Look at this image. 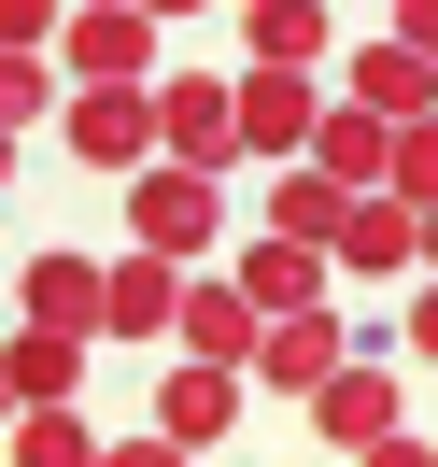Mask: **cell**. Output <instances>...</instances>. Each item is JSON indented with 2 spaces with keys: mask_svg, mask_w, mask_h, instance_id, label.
Wrapping results in <instances>:
<instances>
[{
  "mask_svg": "<svg viewBox=\"0 0 438 467\" xmlns=\"http://www.w3.org/2000/svg\"><path fill=\"white\" fill-rule=\"evenodd\" d=\"M212 241H227V184H212V171H142V184H127V255L199 269Z\"/></svg>",
  "mask_w": 438,
  "mask_h": 467,
  "instance_id": "cell-1",
  "label": "cell"
},
{
  "mask_svg": "<svg viewBox=\"0 0 438 467\" xmlns=\"http://www.w3.org/2000/svg\"><path fill=\"white\" fill-rule=\"evenodd\" d=\"M57 142L86 156V171H114V184L170 171V128H156V86H86V99L57 114Z\"/></svg>",
  "mask_w": 438,
  "mask_h": 467,
  "instance_id": "cell-2",
  "label": "cell"
},
{
  "mask_svg": "<svg viewBox=\"0 0 438 467\" xmlns=\"http://www.w3.org/2000/svg\"><path fill=\"white\" fill-rule=\"evenodd\" d=\"M156 128H170V171L227 184V156H240V71H170V86H156Z\"/></svg>",
  "mask_w": 438,
  "mask_h": 467,
  "instance_id": "cell-3",
  "label": "cell"
},
{
  "mask_svg": "<svg viewBox=\"0 0 438 467\" xmlns=\"http://www.w3.org/2000/svg\"><path fill=\"white\" fill-rule=\"evenodd\" d=\"M57 57L86 71V86H170V57H156V15H142V0H86V15L57 29Z\"/></svg>",
  "mask_w": 438,
  "mask_h": 467,
  "instance_id": "cell-4",
  "label": "cell"
},
{
  "mask_svg": "<svg viewBox=\"0 0 438 467\" xmlns=\"http://www.w3.org/2000/svg\"><path fill=\"white\" fill-rule=\"evenodd\" d=\"M184 368H227V382H255V354H269V312H255V297H240L227 284V269H199V284H184Z\"/></svg>",
  "mask_w": 438,
  "mask_h": 467,
  "instance_id": "cell-5",
  "label": "cell"
},
{
  "mask_svg": "<svg viewBox=\"0 0 438 467\" xmlns=\"http://www.w3.org/2000/svg\"><path fill=\"white\" fill-rule=\"evenodd\" d=\"M99 312H114V269H99V255H29V269H15V326L99 340Z\"/></svg>",
  "mask_w": 438,
  "mask_h": 467,
  "instance_id": "cell-6",
  "label": "cell"
},
{
  "mask_svg": "<svg viewBox=\"0 0 438 467\" xmlns=\"http://www.w3.org/2000/svg\"><path fill=\"white\" fill-rule=\"evenodd\" d=\"M311 142H325L311 71H240V156H297V171H311Z\"/></svg>",
  "mask_w": 438,
  "mask_h": 467,
  "instance_id": "cell-7",
  "label": "cell"
},
{
  "mask_svg": "<svg viewBox=\"0 0 438 467\" xmlns=\"http://www.w3.org/2000/svg\"><path fill=\"white\" fill-rule=\"evenodd\" d=\"M325 269H340V255H311V241H269V227H255V241L227 255V284L255 297L269 326H297V312H325Z\"/></svg>",
  "mask_w": 438,
  "mask_h": 467,
  "instance_id": "cell-8",
  "label": "cell"
},
{
  "mask_svg": "<svg viewBox=\"0 0 438 467\" xmlns=\"http://www.w3.org/2000/svg\"><path fill=\"white\" fill-rule=\"evenodd\" d=\"M340 99H353V114H382V128H424V114H438V71L410 57L396 29H382V43H353V71H340Z\"/></svg>",
  "mask_w": 438,
  "mask_h": 467,
  "instance_id": "cell-9",
  "label": "cell"
},
{
  "mask_svg": "<svg viewBox=\"0 0 438 467\" xmlns=\"http://www.w3.org/2000/svg\"><path fill=\"white\" fill-rule=\"evenodd\" d=\"M184 284L199 269H170V255H114V312H99V340H184Z\"/></svg>",
  "mask_w": 438,
  "mask_h": 467,
  "instance_id": "cell-10",
  "label": "cell"
},
{
  "mask_svg": "<svg viewBox=\"0 0 438 467\" xmlns=\"http://www.w3.org/2000/svg\"><path fill=\"white\" fill-rule=\"evenodd\" d=\"M240 410H255V382H227V368H170V382H156V439H170V453L240 439Z\"/></svg>",
  "mask_w": 438,
  "mask_h": 467,
  "instance_id": "cell-11",
  "label": "cell"
},
{
  "mask_svg": "<svg viewBox=\"0 0 438 467\" xmlns=\"http://www.w3.org/2000/svg\"><path fill=\"white\" fill-rule=\"evenodd\" d=\"M311 425H325V453H353V467H368L382 439H410V397H396L382 368H340V382L311 397Z\"/></svg>",
  "mask_w": 438,
  "mask_h": 467,
  "instance_id": "cell-12",
  "label": "cell"
},
{
  "mask_svg": "<svg viewBox=\"0 0 438 467\" xmlns=\"http://www.w3.org/2000/svg\"><path fill=\"white\" fill-rule=\"evenodd\" d=\"M311 171L340 184V199H396V128H382V114H353V99H325V142H311Z\"/></svg>",
  "mask_w": 438,
  "mask_h": 467,
  "instance_id": "cell-13",
  "label": "cell"
},
{
  "mask_svg": "<svg viewBox=\"0 0 438 467\" xmlns=\"http://www.w3.org/2000/svg\"><path fill=\"white\" fill-rule=\"evenodd\" d=\"M99 368V340H57V326H15L0 340V382H15V410H71V382Z\"/></svg>",
  "mask_w": 438,
  "mask_h": 467,
  "instance_id": "cell-14",
  "label": "cell"
},
{
  "mask_svg": "<svg viewBox=\"0 0 438 467\" xmlns=\"http://www.w3.org/2000/svg\"><path fill=\"white\" fill-rule=\"evenodd\" d=\"M353 354H340V312H297V326H269V354H255V382H283V397H325Z\"/></svg>",
  "mask_w": 438,
  "mask_h": 467,
  "instance_id": "cell-15",
  "label": "cell"
},
{
  "mask_svg": "<svg viewBox=\"0 0 438 467\" xmlns=\"http://www.w3.org/2000/svg\"><path fill=\"white\" fill-rule=\"evenodd\" d=\"M325 43H340V29H325L311 0H269V15H240V57H255V71H325Z\"/></svg>",
  "mask_w": 438,
  "mask_h": 467,
  "instance_id": "cell-16",
  "label": "cell"
},
{
  "mask_svg": "<svg viewBox=\"0 0 438 467\" xmlns=\"http://www.w3.org/2000/svg\"><path fill=\"white\" fill-rule=\"evenodd\" d=\"M340 227H353V199L325 171H283L269 184V241H311V255H340Z\"/></svg>",
  "mask_w": 438,
  "mask_h": 467,
  "instance_id": "cell-17",
  "label": "cell"
},
{
  "mask_svg": "<svg viewBox=\"0 0 438 467\" xmlns=\"http://www.w3.org/2000/svg\"><path fill=\"white\" fill-rule=\"evenodd\" d=\"M340 269H424V213H396V199H353Z\"/></svg>",
  "mask_w": 438,
  "mask_h": 467,
  "instance_id": "cell-18",
  "label": "cell"
},
{
  "mask_svg": "<svg viewBox=\"0 0 438 467\" xmlns=\"http://www.w3.org/2000/svg\"><path fill=\"white\" fill-rule=\"evenodd\" d=\"M0 453H15V467H99V453H114V439H99L86 410H29V425L0 439Z\"/></svg>",
  "mask_w": 438,
  "mask_h": 467,
  "instance_id": "cell-19",
  "label": "cell"
},
{
  "mask_svg": "<svg viewBox=\"0 0 438 467\" xmlns=\"http://www.w3.org/2000/svg\"><path fill=\"white\" fill-rule=\"evenodd\" d=\"M396 213H438V114L396 128Z\"/></svg>",
  "mask_w": 438,
  "mask_h": 467,
  "instance_id": "cell-20",
  "label": "cell"
},
{
  "mask_svg": "<svg viewBox=\"0 0 438 467\" xmlns=\"http://www.w3.org/2000/svg\"><path fill=\"white\" fill-rule=\"evenodd\" d=\"M43 99H57V57H0V128H29Z\"/></svg>",
  "mask_w": 438,
  "mask_h": 467,
  "instance_id": "cell-21",
  "label": "cell"
},
{
  "mask_svg": "<svg viewBox=\"0 0 438 467\" xmlns=\"http://www.w3.org/2000/svg\"><path fill=\"white\" fill-rule=\"evenodd\" d=\"M396 43H410V57L438 71V0H396Z\"/></svg>",
  "mask_w": 438,
  "mask_h": 467,
  "instance_id": "cell-22",
  "label": "cell"
},
{
  "mask_svg": "<svg viewBox=\"0 0 438 467\" xmlns=\"http://www.w3.org/2000/svg\"><path fill=\"white\" fill-rule=\"evenodd\" d=\"M396 340H410V354H424V368H438V284H424V297H410V312H396Z\"/></svg>",
  "mask_w": 438,
  "mask_h": 467,
  "instance_id": "cell-23",
  "label": "cell"
},
{
  "mask_svg": "<svg viewBox=\"0 0 438 467\" xmlns=\"http://www.w3.org/2000/svg\"><path fill=\"white\" fill-rule=\"evenodd\" d=\"M99 467H184V453H170V439H114Z\"/></svg>",
  "mask_w": 438,
  "mask_h": 467,
  "instance_id": "cell-24",
  "label": "cell"
},
{
  "mask_svg": "<svg viewBox=\"0 0 438 467\" xmlns=\"http://www.w3.org/2000/svg\"><path fill=\"white\" fill-rule=\"evenodd\" d=\"M368 467H438V453H424V439H382V453H368Z\"/></svg>",
  "mask_w": 438,
  "mask_h": 467,
  "instance_id": "cell-25",
  "label": "cell"
},
{
  "mask_svg": "<svg viewBox=\"0 0 438 467\" xmlns=\"http://www.w3.org/2000/svg\"><path fill=\"white\" fill-rule=\"evenodd\" d=\"M15 425H29V410H15V382H0V439H15Z\"/></svg>",
  "mask_w": 438,
  "mask_h": 467,
  "instance_id": "cell-26",
  "label": "cell"
},
{
  "mask_svg": "<svg viewBox=\"0 0 438 467\" xmlns=\"http://www.w3.org/2000/svg\"><path fill=\"white\" fill-rule=\"evenodd\" d=\"M0 184H15V128H0Z\"/></svg>",
  "mask_w": 438,
  "mask_h": 467,
  "instance_id": "cell-27",
  "label": "cell"
},
{
  "mask_svg": "<svg viewBox=\"0 0 438 467\" xmlns=\"http://www.w3.org/2000/svg\"><path fill=\"white\" fill-rule=\"evenodd\" d=\"M0 340H15V284H0Z\"/></svg>",
  "mask_w": 438,
  "mask_h": 467,
  "instance_id": "cell-28",
  "label": "cell"
},
{
  "mask_svg": "<svg viewBox=\"0 0 438 467\" xmlns=\"http://www.w3.org/2000/svg\"><path fill=\"white\" fill-rule=\"evenodd\" d=\"M424 269H438V213H424Z\"/></svg>",
  "mask_w": 438,
  "mask_h": 467,
  "instance_id": "cell-29",
  "label": "cell"
}]
</instances>
